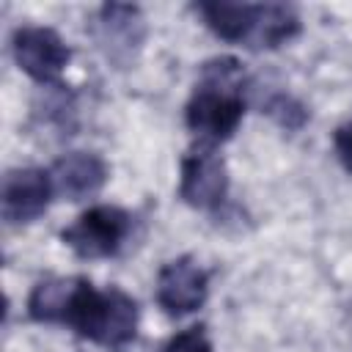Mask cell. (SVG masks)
Listing matches in <instances>:
<instances>
[{"instance_id":"cell-1","label":"cell","mask_w":352,"mask_h":352,"mask_svg":"<svg viewBox=\"0 0 352 352\" xmlns=\"http://www.w3.org/2000/svg\"><path fill=\"white\" fill-rule=\"evenodd\" d=\"M245 69L236 58H212L201 69V80L187 102L184 121L204 143L228 140L245 116Z\"/></svg>"},{"instance_id":"cell-2","label":"cell","mask_w":352,"mask_h":352,"mask_svg":"<svg viewBox=\"0 0 352 352\" xmlns=\"http://www.w3.org/2000/svg\"><path fill=\"white\" fill-rule=\"evenodd\" d=\"M63 324L99 346L121 352L135 341L138 302L116 286H110L107 292H96L91 280L80 278Z\"/></svg>"},{"instance_id":"cell-3","label":"cell","mask_w":352,"mask_h":352,"mask_svg":"<svg viewBox=\"0 0 352 352\" xmlns=\"http://www.w3.org/2000/svg\"><path fill=\"white\" fill-rule=\"evenodd\" d=\"M132 217L121 206L96 204L85 209L69 228L60 231L63 245H69L80 258H107L116 256L129 236Z\"/></svg>"},{"instance_id":"cell-4","label":"cell","mask_w":352,"mask_h":352,"mask_svg":"<svg viewBox=\"0 0 352 352\" xmlns=\"http://www.w3.org/2000/svg\"><path fill=\"white\" fill-rule=\"evenodd\" d=\"M14 60L16 66L41 85H55L72 60L66 41L44 25H25L14 33Z\"/></svg>"},{"instance_id":"cell-5","label":"cell","mask_w":352,"mask_h":352,"mask_svg":"<svg viewBox=\"0 0 352 352\" xmlns=\"http://www.w3.org/2000/svg\"><path fill=\"white\" fill-rule=\"evenodd\" d=\"M179 195L192 209H217L228 195V170L212 146H198L182 160Z\"/></svg>"},{"instance_id":"cell-6","label":"cell","mask_w":352,"mask_h":352,"mask_svg":"<svg viewBox=\"0 0 352 352\" xmlns=\"http://www.w3.org/2000/svg\"><path fill=\"white\" fill-rule=\"evenodd\" d=\"M209 292V275L192 256H179L168 261L157 275V302L170 316L192 314L204 305Z\"/></svg>"},{"instance_id":"cell-7","label":"cell","mask_w":352,"mask_h":352,"mask_svg":"<svg viewBox=\"0 0 352 352\" xmlns=\"http://www.w3.org/2000/svg\"><path fill=\"white\" fill-rule=\"evenodd\" d=\"M52 195L50 170L14 168L3 176V217L8 223H33L47 212Z\"/></svg>"},{"instance_id":"cell-8","label":"cell","mask_w":352,"mask_h":352,"mask_svg":"<svg viewBox=\"0 0 352 352\" xmlns=\"http://www.w3.org/2000/svg\"><path fill=\"white\" fill-rule=\"evenodd\" d=\"M52 190L63 201H85L94 198L107 182V165L102 157L91 151H72L52 162L50 168Z\"/></svg>"},{"instance_id":"cell-9","label":"cell","mask_w":352,"mask_h":352,"mask_svg":"<svg viewBox=\"0 0 352 352\" xmlns=\"http://www.w3.org/2000/svg\"><path fill=\"white\" fill-rule=\"evenodd\" d=\"M99 44L107 50V58L126 63L143 44L146 25L138 6L107 3L99 8Z\"/></svg>"},{"instance_id":"cell-10","label":"cell","mask_w":352,"mask_h":352,"mask_svg":"<svg viewBox=\"0 0 352 352\" xmlns=\"http://www.w3.org/2000/svg\"><path fill=\"white\" fill-rule=\"evenodd\" d=\"M198 14L204 16L206 28L220 36L223 41H248L256 30V19H258V6L253 3H226V0H214V3H198Z\"/></svg>"},{"instance_id":"cell-11","label":"cell","mask_w":352,"mask_h":352,"mask_svg":"<svg viewBox=\"0 0 352 352\" xmlns=\"http://www.w3.org/2000/svg\"><path fill=\"white\" fill-rule=\"evenodd\" d=\"M80 278H44L28 297V316L33 322H66Z\"/></svg>"},{"instance_id":"cell-12","label":"cell","mask_w":352,"mask_h":352,"mask_svg":"<svg viewBox=\"0 0 352 352\" xmlns=\"http://www.w3.org/2000/svg\"><path fill=\"white\" fill-rule=\"evenodd\" d=\"M297 33H300V16H297V11L292 6H283V3H261L258 6L256 30H253L248 47L275 50V47L292 41Z\"/></svg>"},{"instance_id":"cell-13","label":"cell","mask_w":352,"mask_h":352,"mask_svg":"<svg viewBox=\"0 0 352 352\" xmlns=\"http://www.w3.org/2000/svg\"><path fill=\"white\" fill-rule=\"evenodd\" d=\"M267 113H270L280 126H286V129H300V126L305 124V118H308L305 107H302L297 99L286 96V94L272 96V99L267 102Z\"/></svg>"},{"instance_id":"cell-14","label":"cell","mask_w":352,"mask_h":352,"mask_svg":"<svg viewBox=\"0 0 352 352\" xmlns=\"http://www.w3.org/2000/svg\"><path fill=\"white\" fill-rule=\"evenodd\" d=\"M162 352H214V349H212V344H209L204 327H190V330L176 333V336L165 344Z\"/></svg>"},{"instance_id":"cell-15","label":"cell","mask_w":352,"mask_h":352,"mask_svg":"<svg viewBox=\"0 0 352 352\" xmlns=\"http://www.w3.org/2000/svg\"><path fill=\"white\" fill-rule=\"evenodd\" d=\"M336 151H338V160L344 162V168L352 170V124H346L336 132Z\"/></svg>"}]
</instances>
